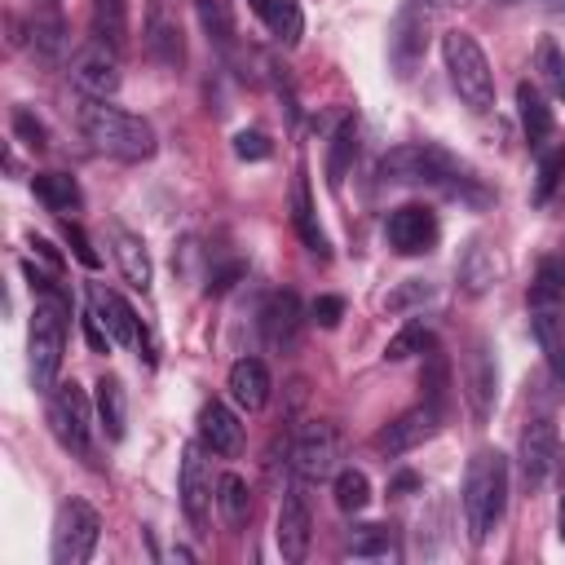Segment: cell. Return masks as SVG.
Returning a JSON list of instances; mask_svg holds the SVG:
<instances>
[{"instance_id": "6da1fadb", "label": "cell", "mask_w": 565, "mask_h": 565, "mask_svg": "<svg viewBox=\"0 0 565 565\" xmlns=\"http://www.w3.org/2000/svg\"><path fill=\"white\" fill-rule=\"evenodd\" d=\"M508 512V455L503 450H477L463 472V521L468 539L486 543L494 525Z\"/></svg>"}, {"instance_id": "7a4b0ae2", "label": "cell", "mask_w": 565, "mask_h": 565, "mask_svg": "<svg viewBox=\"0 0 565 565\" xmlns=\"http://www.w3.org/2000/svg\"><path fill=\"white\" fill-rule=\"evenodd\" d=\"M66 318H71V300L66 291H35V309H31V331H26V362H31V384L35 393H53L57 371H62V353H66Z\"/></svg>"}, {"instance_id": "3957f363", "label": "cell", "mask_w": 565, "mask_h": 565, "mask_svg": "<svg viewBox=\"0 0 565 565\" xmlns=\"http://www.w3.org/2000/svg\"><path fill=\"white\" fill-rule=\"evenodd\" d=\"M79 128L102 154H115V159H128V163L154 154V128L141 115H128V110H119L102 97H84Z\"/></svg>"}, {"instance_id": "277c9868", "label": "cell", "mask_w": 565, "mask_h": 565, "mask_svg": "<svg viewBox=\"0 0 565 565\" xmlns=\"http://www.w3.org/2000/svg\"><path fill=\"white\" fill-rule=\"evenodd\" d=\"M441 57H446V71H450V84L455 93L463 97V106L472 110H490L494 106V71L486 62V49L468 35V31H446L441 35Z\"/></svg>"}, {"instance_id": "5b68a950", "label": "cell", "mask_w": 565, "mask_h": 565, "mask_svg": "<svg viewBox=\"0 0 565 565\" xmlns=\"http://www.w3.org/2000/svg\"><path fill=\"white\" fill-rule=\"evenodd\" d=\"M455 168V154L437 141H402L380 154V181L393 185H446L450 177H459Z\"/></svg>"}, {"instance_id": "8992f818", "label": "cell", "mask_w": 565, "mask_h": 565, "mask_svg": "<svg viewBox=\"0 0 565 565\" xmlns=\"http://www.w3.org/2000/svg\"><path fill=\"white\" fill-rule=\"evenodd\" d=\"M49 428H53L62 450H71L79 459L93 455V406H88V393L75 380L53 384V393H49Z\"/></svg>"}, {"instance_id": "52a82bcc", "label": "cell", "mask_w": 565, "mask_h": 565, "mask_svg": "<svg viewBox=\"0 0 565 565\" xmlns=\"http://www.w3.org/2000/svg\"><path fill=\"white\" fill-rule=\"evenodd\" d=\"M102 539V512L88 499H66L53 521V565H84Z\"/></svg>"}, {"instance_id": "ba28073f", "label": "cell", "mask_w": 565, "mask_h": 565, "mask_svg": "<svg viewBox=\"0 0 565 565\" xmlns=\"http://www.w3.org/2000/svg\"><path fill=\"white\" fill-rule=\"evenodd\" d=\"M428 26H433V4L428 0H406L393 18L388 31V62L397 79H411L415 66L424 62V44H428Z\"/></svg>"}, {"instance_id": "9c48e42d", "label": "cell", "mask_w": 565, "mask_h": 565, "mask_svg": "<svg viewBox=\"0 0 565 565\" xmlns=\"http://www.w3.org/2000/svg\"><path fill=\"white\" fill-rule=\"evenodd\" d=\"M437 234H441L437 212L424 207V203H402V207H393L388 221H384V238H388V247H393L397 256H424V252H433Z\"/></svg>"}, {"instance_id": "30bf717a", "label": "cell", "mask_w": 565, "mask_h": 565, "mask_svg": "<svg viewBox=\"0 0 565 565\" xmlns=\"http://www.w3.org/2000/svg\"><path fill=\"white\" fill-rule=\"evenodd\" d=\"M441 415H446V411H437L433 402H419V406L402 411L397 419H388V424L371 437V446H375L380 455H406V450L424 446V441L441 428Z\"/></svg>"}, {"instance_id": "8fae6325", "label": "cell", "mask_w": 565, "mask_h": 565, "mask_svg": "<svg viewBox=\"0 0 565 565\" xmlns=\"http://www.w3.org/2000/svg\"><path fill=\"white\" fill-rule=\"evenodd\" d=\"M516 459H521V477H525L530 490L552 477V468L561 463V433H556V424H552L547 415H539V419H530V424L521 428Z\"/></svg>"}, {"instance_id": "7c38bea8", "label": "cell", "mask_w": 565, "mask_h": 565, "mask_svg": "<svg viewBox=\"0 0 565 565\" xmlns=\"http://www.w3.org/2000/svg\"><path fill=\"white\" fill-rule=\"evenodd\" d=\"M177 494H181V512L190 516V525H207V512L216 503V481H212V463L203 459V446H185L181 450Z\"/></svg>"}, {"instance_id": "4fadbf2b", "label": "cell", "mask_w": 565, "mask_h": 565, "mask_svg": "<svg viewBox=\"0 0 565 565\" xmlns=\"http://www.w3.org/2000/svg\"><path fill=\"white\" fill-rule=\"evenodd\" d=\"M309 534H313V512H309V494L305 486H287L282 503H278V516H274V543L282 552V561H305L309 552Z\"/></svg>"}, {"instance_id": "5bb4252c", "label": "cell", "mask_w": 565, "mask_h": 565, "mask_svg": "<svg viewBox=\"0 0 565 565\" xmlns=\"http://www.w3.org/2000/svg\"><path fill=\"white\" fill-rule=\"evenodd\" d=\"M340 459V433L331 424H309L300 428V437L291 441V472L300 481H322L335 472Z\"/></svg>"}, {"instance_id": "9a60e30c", "label": "cell", "mask_w": 565, "mask_h": 565, "mask_svg": "<svg viewBox=\"0 0 565 565\" xmlns=\"http://www.w3.org/2000/svg\"><path fill=\"white\" fill-rule=\"evenodd\" d=\"M71 84H75L84 97L110 102V97L119 93V62H115V53L102 49L97 40H93L88 49H79V53L71 57Z\"/></svg>"}, {"instance_id": "2e32d148", "label": "cell", "mask_w": 565, "mask_h": 565, "mask_svg": "<svg viewBox=\"0 0 565 565\" xmlns=\"http://www.w3.org/2000/svg\"><path fill=\"white\" fill-rule=\"evenodd\" d=\"M88 309L102 318V327L110 331L115 344H141L137 313H132V305H128L115 287H106V282H88Z\"/></svg>"}, {"instance_id": "e0dca14e", "label": "cell", "mask_w": 565, "mask_h": 565, "mask_svg": "<svg viewBox=\"0 0 565 565\" xmlns=\"http://www.w3.org/2000/svg\"><path fill=\"white\" fill-rule=\"evenodd\" d=\"M296 335H300V300H296V291H274L260 305V340L274 353H287V349H296Z\"/></svg>"}, {"instance_id": "ac0fdd59", "label": "cell", "mask_w": 565, "mask_h": 565, "mask_svg": "<svg viewBox=\"0 0 565 565\" xmlns=\"http://www.w3.org/2000/svg\"><path fill=\"white\" fill-rule=\"evenodd\" d=\"M199 441L212 450V455H238L243 450V424H238V415L225 406V402H203L199 406Z\"/></svg>"}, {"instance_id": "d6986e66", "label": "cell", "mask_w": 565, "mask_h": 565, "mask_svg": "<svg viewBox=\"0 0 565 565\" xmlns=\"http://www.w3.org/2000/svg\"><path fill=\"white\" fill-rule=\"evenodd\" d=\"M106 234H110V252H115V265H119L124 282L137 287V291H150V282H154V265H150L146 243H141L132 230H124V225H110Z\"/></svg>"}, {"instance_id": "ffe728a7", "label": "cell", "mask_w": 565, "mask_h": 565, "mask_svg": "<svg viewBox=\"0 0 565 565\" xmlns=\"http://www.w3.org/2000/svg\"><path fill=\"white\" fill-rule=\"evenodd\" d=\"M225 388H230V402H234L238 411H260V406L269 402L274 380H269V366H265L260 358H238V362L230 366Z\"/></svg>"}, {"instance_id": "44dd1931", "label": "cell", "mask_w": 565, "mask_h": 565, "mask_svg": "<svg viewBox=\"0 0 565 565\" xmlns=\"http://www.w3.org/2000/svg\"><path fill=\"white\" fill-rule=\"evenodd\" d=\"M516 115H521L525 141H530L534 150H543V146L552 141V132H556V115H552L547 97L539 93V84H530V79L516 84Z\"/></svg>"}, {"instance_id": "7402d4cb", "label": "cell", "mask_w": 565, "mask_h": 565, "mask_svg": "<svg viewBox=\"0 0 565 565\" xmlns=\"http://www.w3.org/2000/svg\"><path fill=\"white\" fill-rule=\"evenodd\" d=\"M494 393H499V366H494L486 340H477L472 353H468V402H472V415H477V419L490 415Z\"/></svg>"}, {"instance_id": "603a6c76", "label": "cell", "mask_w": 565, "mask_h": 565, "mask_svg": "<svg viewBox=\"0 0 565 565\" xmlns=\"http://www.w3.org/2000/svg\"><path fill=\"white\" fill-rule=\"evenodd\" d=\"M146 53H150L159 66H181V62H185L181 22L168 18L163 9H150V18H146Z\"/></svg>"}, {"instance_id": "cb8c5ba5", "label": "cell", "mask_w": 565, "mask_h": 565, "mask_svg": "<svg viewBox=\"0 0 565 565\" xmlns=\"http://www.w3.org/2000/svg\"><path fill=\"white\" fill-rule=\"evenodd\" d=\"M534 340H539L547 366L565 380V300H561V305H539V309H534Z\"/></svg>"}, {"instance_id": "d4e9b609", "label": "cell", "mask_w": 565, "mask_h": 565, "mask_svg": "<svg viewBox=\"0 0 565 565\" xmlns=\"http://www.w3.org/2000/svg\"><path fill=\"white\" fill-rule=\"evenodd\" d=\"M291 225H296V234L305 238V247H309L313 256H327V234H322V225H318L305 168H296V177H291Z\"/></svg>"}, {"instance_id": "484cf974", "label": "cell", "mask_w": 565, "mask_h": 565, "mask_svg": "<svg viewBox=\"0 0 565 565\" xmlns=\"http://www.w3.org/2000/svg\"><path fill=\"white\" fill-rule=\"evenodd\" d=\"M93 406H97V419H102L106 437L110 441H124V433H128V397H124V384L115 375H102L97 380Z\"/></svg>"}, {"instance_id": "4316f807", "label": "cell", "mask_w": 565, "mask_h": 565, "mask_svg": "<svg viewBox=\"0 0 565 565\" xmlns=\"http://www.w3.org/2000/svg\"><path fill=\"white\" fill-rule=\"evenodd\" d=\"M93 40L110 53L128 49V0H93Z\"/></svg>"}, {"instance_id": "83f0119b", "label": "cell", "mask_w": 565, "mask_h": 565, "mask_svg": "<svg viewBox=\"0 0 565 565\" xmlns=\"http://www.w3.org/2000/svg\"><path fill=\"white\" fill-rule=\"evenodd\" d=\"M494 278H499V260H494V252L477 238V243H468V252L459 256V287L468 291V296H486L490 287H494Z\"/></svg>"}, {"instance_id": "f1b7e54d", "label": "cell", "mask_w": 565, "mask_h": 565, "mask_svg": "<svg viewBox=\"0 0 565 565\" xmlns=\"http://www.w3.org/2000/svg\"><path fill=\"white\" fill-rule=\"evenodd\" d=\"M31 190H35V199H40L49 212H57V216H66V212H75V207L84 203L79 181L66 177V172H35V177H31Z\"/></svg>"}, {"instance_id": "f546056e", "label": "cell", "mask_w": 565, "mask_h": 565, "mask_svg": "<svg viewBox=\"0 0 565 565\" xmlns=\"http://www.w3.org/2000/svg\"><path fill=\"white\" fill-rule=\"evenodd\" d=\"M252 9L260 13V22L269 26V35H278L282 44H296L305 35V13L300 0H252Z\"/></svg>"}, {"instance_id": "4dcf8cb0", "label": "cell", "mask_w": 565, "mask_h": 565, "mask_svg": "<svg viewBox=\"0 0 565 565\" xmlns=\"http://www.w3.org/2000/svg\"><path fill=\"white\" fill-rule=\"evenodd\" d=\"M216 508H221V516H225L230 530L247 525V516H252V490H247V481L238 472H221L216 477Z\"/></svg>"}, {"instance_id": "1f68e13d", "label": "cell", "mask_w": 565, "mask_h": 565, "mask_svg": "<svg viewBox=\"0 0 565 565\" xmlns=\"http://www.w3.org/2000/svg\"><path fill=\"white\" fill-rule=\"evenodd\" d=\"M419 388H424V402H433L437 411H446V397H450V358L437 349V340L424 349V371H419Z\"/></svg>"}, {"instance_id": "d6a6232c", "label": "cell", "mask_w": 565, "mask_h": 565, "mask_svg": "<svg viewBox=\"0 0 565 565\" xmlns=\"http://www.w3.org/2000/svg\"><path fill=\"white\" fill-rule=\"evenodd\" d=\"M565 300V256H543L530 278V305H561Z\"/></svg>"}, {"instance_id": "836d02e7", "label": "cell", "mask_w": 565, "mask_h": 565, "mask_svg": "<svg viewBox=\"0 0 565 565\" xmlns=\"http://www.w3.org/2000/svg\"><path fill=\"white\" fill-rule=\"evenodd\" d=\"M353 154H358V119L344 115V119L335 124V132H331V150H327V181H331V185L344 181Z\"/></svg>"}, {"instance_id": "e575fe53", "label": "cell", "mask_w": 565, "mask_h": 565, "mask_svg": "<svg viewBox=\"0 0 565 565\" xmlns=\"http://www.w3.org/2000/svg\"><path fill=\"white\" fill-rule=\"evenodd\" d=\"M534 71H539V79L547 84V93H552L556 102H565V53H561V44H556L552 35L539 40V49H534Z\"/></svg>"}, {"instance_id": "d590c367", "label": "cell", "mask_w": 565, "mask_h": 565, "mask_svg": "<svg viewBox=\"0 0 565 565\" xmlns=\"http://www.w3.org/2000/svg\"><path fill=\"white\" fill-rule=\"evenodd\" d=\"M194 9H199V22H203L212 44H221V49L234 44V9H230V0H194Z\"/></svg>"}, {"instance_id": "8d00e7d4", "label": "cell", "mask_w": 565, "mask_h": 565, "mask_svg": "<svg viewBox=\"0 0 565 565\" xmlns=\"http://www.w3.org/2000/svg\"><path fill=\"white\" fill-rule=\"evenodd\" d=\"M561 181H565V146H543L539 150V177H534V203H547Z\"/></svg>"}, {"instance_id": "74e56055", "label": "cell", "mask_w": 565, "mask_h": 565, "mask_svg": "<svg viewBox=\"0 0 565 565\" xmlns=\"http://www.w3.org/2000/svg\"><path fill=\"white\" fill-rule=\"evenodd\" d=\"M366 503H371V481H366V472L340 468V472H335V508H340V512H362Z\"/></svg>"}, {"instance_id": "f35d334b", "label": "cell", "mask_w": 565, "mask_h": 565, "mask_svg": "<svg viewBox=\"0 0 565 565\" xmlns=\"http://www.w3.org/2000/svg\"><path fill=\"white\" fill-rule=\"evenodd\" d=\"M433 344V331L419 322V318H411L397 335H388V344H384V358L388 362H402V358H415V353H424Z\"/></svg>"}, {"instance_id": "ab89813d", "label": "cell", "mask_w": 565, "mask_h": 565, "mask_svg": "<svg viewBox=\"0 0 565 565\" xmlns=\"http://www.w3.org/2000/svg\"><path fill=\"white\" fill-rule=\"evenodd\" d=\"M344 547L353 556H388L393 552V525H353Z\"/></svg>"}, {"instance_id": "60d3db41", "label": "cell", "mask_w": 565, "mask_h": 565, "mask_svg": "<svg viewBox=\"0 0 565 565\" xmlns=\"http://www.w3.org/2000/svg\"><path fill=\"white\" fill-rule=\"evenodd\" d=\"M13 137H18L26 150H44V146H49L44 124H40V119H35L26 106H18V110H13Z\"/></svg>"}, {"instance_id": "b9f144b4", "label": "cell", "mask_w": 565, "mask_h": 565, "mask_svg": "<svg viewBox=\"0 0 565 565\" xmlns=\"http://www.w3.org/2000/svg\"><path fill=\"white\" fill-rule=\"evenodd\" d=\"M234 154H238V159L260 163V159H269V154H274V146H269V137H265V132L243 128V132H234Z\"/></svg>"}, {"instance_id": "7bdbcfd3", "label": "cell", "mask_w": 565, "mask_h": 565, "mask_svg": "<svg viewBox=\"0 0 565 565\" xmlns=\"http://www.w3.org/2000/svg\"><path fill=\"white\" fill-rule=\"evenodd\" d=\"M62 35H66V31H62V22H57V18H44V22L35 18V26H31V44H35L44 57L62 53Z\"/></svg>"}, {"instance_id": "ee69618b", "label": "cell", "mask_w": 565, "mask_h": 565, "mask_svg": "<svg viewBox=\"0 0 565 565\" xmlns=\"http://www.w3.org/2000/svg\"><path fill=\"white\" fill-rule=\"evenodd\" d=\"M62 234H66V243H71V252H75V260H79V265H88V269H97V265H102V256L93 252L88 234H84V230H79L71 216H62Z\"/></svg>"}, {"instance_id": "f6af8a7d", "label": "cell", "mask_w": 565, "mask_h": 565, "mask_svg": "<svg viewBox=\"0 0 565 565\" xmlns=\"http://www.w3.org/2000/svg\"><path fill=\"white\" fill-rule=\"evenodd\" d=\"M309 318L331 331V327H340V318H344V300H340V296H318V300L309 305Z\"/></svg>"}, {"instance_id": "bcb514c9", "label": "cell", "mask_w": 565, "mask_h": 565, "mask_svg": "<svg viewBox=\"0 0 565 565\" xmlns=\"http://www.w3.org/2000/svg\"><path fill=\"white\" fill-rule=\"evenodd\" d=\"M415 300H428V282H419V278H411L406 287H397L384 305H388V309H406V305H415Z\"/></svg>"}, {"instance_id": "7dc6e473", "label": "cell", "mask_w": 565, "mask_h": 565, "mask_svg": "<svg viewBox=\"0 0 565 565\" xmlns=\"http://www.w3.org/2000/svg\"><path fill=\"white\" fill-rule=\"evenodd\" d=\"M84 335H88V349H93V353H106V349L115 344V340H110V331L102 327V318H97L93 309L84 313Z\"/></svg>"}, {"instance_id": "c3c4849f", "label": "cell", "mask_w": 565, "mask_h": 565, "mask_svg": "<svg viewBox=\"0 0 565 565\" xmlns=\"http://www.w3.org/2000/svg\"><path fill=\"white\" fill-rule=\"evenodd\" d=\"M31 247H35V256H40V260H44V265H49L53 274L62 269V256L53 252V243H49V238H40V234H31Z\"/></svg>"}, {"instance_id": "681fc988", "label": "cell", "mask_w": 565, "mask_h": 565, "mask_svg": "<svg viewBox=\"0 0 565 565\" xmlns=\"http://www.w3.org/2000/svg\"><path fill=\"white\" fill-rule=\"evenodd\" d=\"M411 490H419V477H415V472H397V477L388 481V494H411Z\"/></svg>"}, {"instance_id": "f907efd6", "label": "cell", "mask_w": 565, "mask_h": 565, "mask_svg": "<svg viewBox=\"0 0 565 565\" xmlns=\"http://www.w3.org/2000/svg\"><path fill=\"white\" fill-rule=\"evenodd\" d=\"M556 530H561V543H565V490H561V508H556Z\"/></svg>"}, {"instance_id": "816d5d0a", "label": "cell", "mask_w": 565, "mask_h": 565, "mask_svg": "<svg viewBox=\"0 0 565 565\" xmlns=\"http://www.w3.org/2000/svg\"><path fill=\"white\" fill-rule=\"evenodd\" d=\"M552 4H565V0H552Z\"/></svg>"}]
</instances>
